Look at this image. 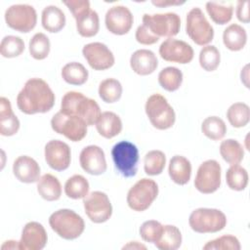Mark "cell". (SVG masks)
<instances>
[{
  "label": "cell",
  "mask_w": 250,
  "mask_h": 250,
  "mask_svg": "<svg viewBox=\"0 0 250 250\" xmlns=\"http://www.w3.org/2000/svg\"><path fill=\"white\" fill-rule=\"evenodd\" d=\"M55 101V94L48 83L37 77L28 79L17 96L18 108L28 115L50 111Z\"/></svg>",
  "instance_id": "cell-1"
},
{
  "label": "cell",
  "mask_w": 250,
  "mask_h": 250,
  "mask_svg": "<svg viewBox=\"0 0 250 250\" xmlns=\"http://www.w3.org/2000/svg\"><path fill=\"white\" fill-rule=\"evenodd\" d=\"M60 111L82 119L87 126L96 124L102 113L95 100L76 91H69L63 95Z\"/></svg>",
  "instance_id": "cell-2"
},
{
  "label": "cell",
  "mask_w": 250,
  "mask_h": 250,
  "mask_svg": "<svg viewBox=\"0 0 250 250\" xmlns=\"http://www.w3.org/2000/svg\"><path fill=\"white\" fill-rule=\"evenodd\" d=\"M49 225L60 237L66 240L78 238L85 229L84 220L71 209H59L52 213Z\"/></svg>",
  "instance_id": "cell-3"
},
{
  "label": "cell",
  "mask_w": 250,
  "mask_h": 250,
  "mask_svg": "<svg viewBox=\"0 0 250 250\" xmlns=\"http://www.w3.org/2000/svg\"><path fill=\"white\" fill-rule=\"evenodd\" d=\"M145 110L151 125L158 130L169 129L175 123V111L167 99L161 94L149 96L146 102Z\"/></svg>",
  "instance_id": "cell-4"
},
{
  "label": "cell",
  "mask_w": 250,
  "mask_h": 250,
  "mask_svg": "<svg viewBox=\"0 0 250 250\" xmlns=\"http://www.w3.org/2000/svg\"><path fill=\"white\" fill-rule=\"evenodd\" d=\"M188 225L195 232L214 233L226 227L227 217L219 209L197 208L190 213Z\"/></svg>",
  "instance_id": "cell-5"
},
{
  "label": "cell",
  "mask_w": 250,
  "mask_h": 250,
  "mask_svg": "<svg viewBox=\"0 0 250 250\" xmlns=\"http://www.w3.org/2000/svg\"><path fill=\"white\" fill-rule=\"evenodd\" d=\"M143 25L155 37L173 38L181 28V19L176 13L164 14H145L143 16Z\"/></svg>",
  "instance_id": "cell-6"
},
{
  "label": "cell",
  "mask_w": 250,
  "mask_h": 250,
  "mask_svg": "<svg viewBox=\"0 0 250 250\" xmlns=\"http://www.w3.org/2000/svg\"><path fill=\"white\" fill-rule=\"evenodd\" d=\"M111 157L115 168L125 178L134 177L138 171L139 150L131 142L121 141L111 148Z\"/></svg>",
  "instance_id": "cell-7"
},
{
  "label": "cell",
  "mask_w": 250,
  "mask_h": 250,
  "mask_svg": "<svg viewBox=\"0 0 250 250\" xmlns=\"http://www.w3.org/2000/svg\"><path fill=\"white\" fill-rule=\"evenodd\" d=\"M158 195V186L155 181L147 178L139 180L127 193L128 206L137 212L146 210Z\"/></svg>",
  "instance_id": "cell-8"
},
{
  "label": "cell",
  "mask_w": 250,
  "mask_h": 250,
  "mask_svg": "<svg viewBox=\"0 0 250 250\" xmlns=\"http://www.w3.org/2000/svg\"><path fill=\"white\" fill-rule=\"evenodd\" d=\"M186 32L199 46L208 45L214 38V29L200 8H192L187 15Z\"/></svg>",
  "instance_id": "cell-9"
},
{
  "label": "cell",
  "mask_w": 250,
  "mask_h": 250,
  "mask_svg": "<svg viewBox=\"0 0 250 250\" xmlns=\"http://www.w3.org/2000/svg\"><path fill=\"white\" fill-rule=\"evenodd\" d=\"M4 17L10 28L22 33L31 31L37 22L36 11L28 4H15L10 6L6 10Z\"/></svg>",
  "instance_id": "cell-10"
},
{
  "label": "cell",
  "mask_w": 250,
  "mask_h": 250,
  "mask_svg": "<svg viewBox=\"0 0 250 250\" xmlns=\"http://www.w3.org/2000/svg\"><path fill=\"white\" fill-rule=\"evenodd\" d=\"M52 129L71 142H80L87 135V124L80 118L58 111L51 119Z\"/></svg>",
  "instance_id": "cell-11"
},
{
  "label": "cell",
  "mask_w": 250,
  "mask_h": 250,
  "mask_svg": "<svg viewBox=\"0 0 250 250\" xmlns=\"http://www.w3.org/2000/svg\"><path fill=\"white\" fill-rule=\"evenodd\" d=\"M221 165L217 160L208 159L200 164L197 169L194 187L204 194H210L217 191L221 186Z\"/></svg>",
  "instance_id": "cell-12"
},
{
  "label": "cell",
  "mask_w": 250,
  "mask_h": 250,
  "mask_svg": "<svg viewBox=\"0 0 250 250\" xmlns=\"http://www.w3.org/2000/svg\"><path fill=\"white\" fill-rule=\"evenodd\" d=\"M83 206L86 215L95 224L104 223L112 215V206L108 196L100 190L88 193L83 198Z\"/></svg>",
  "instance_id": "cell-13"
},
{
  "label": "cell",
  "mask_w": 250,
  "mask_h": 250,
  "mask_svg": "<svg viewBox=\"0 0 250 250\" xmlns=\"http://www.w3.org/2000/svg\"><path fill=\"white\" fill-rule=\"evenodd\" d=\"M158 52L164 61L182 64L190 62L194 55L193 49L188 43L175 38H168L163 41Z\"/></svg>",
  "instance_id": "cell-14"
},
{
  "label": "cell",
  "mask_w": 250,
  "mask_h": 250,
  "mask_svg": "<svg viewBox=\"0 0 250 250\" xmlns=\"http://www.w3.org/2000/svg\"><path fill=\"white\" fill-rule=\"evenodd\" d=\"M82 54L89 65L95 70L108 69L115 62L112 52L105 44L101 42H92L84 45Z\"/></svg>",
  "instance_id": "cell-15"
},
{
  "label": "cell",
  "mask_w": 250,
  "mask_h": 250,
  "mask_svg": "<svg viewBox=\"0 0 250 250\" xmlns=\"http://www.w3.org/2000/svg\"><path fill=\"white\" fill-rule=\"evenodd\" d=\"M134 17L131 11L122 5H116L109 8L104 17L106 29L115 35L127 34L132 28Z\"/></svg>",
  "instance_id": "cell-16"
},
{
  "label": "cell",
  "mask_w": 250,
  "mask_h": 250,
  "mask_svg": "<svg viewBox=\"0 0 250 250\" xmlns=\"http://www.w3.org/2000/svg\"><path fill=\"white\" fill-rule=\"evenodd\" d=\"M44 155L47 164L53 170L64 171L70 165L71 150L69 146L62 141H49L45 146Z\"/></svg>",
  "instance_id": "cell-17"
},
{
  "label": "cell",
  "mask_w": 250,
  "mask_h": 250,
  "mask_svg": "<svg viewBox=\"0 0 250 250\" xmlns=\"http://www.w3.org/2000/svg\"><path fill=\"white\" fill-rule=\"evenodd\" d=\"M81 168L88 174L99 176L106 171V160L104 150L95 145L85 146L79 155Z\"/></svg>",
  "instance_id": "cell-18"
},
{
  "label": "cell",
  "mask_w": 250,
  "mask_h": 250,
  "mask_svg": "<svg viewBox=\"0 0 250 250\" xmlns=\"http://www.w3.org/2000/svg\"><path fill=\"white\" fill-rule=\"evenodd\" d=\"M48 241L44 227L38 222H28L22 229L20 239V250H41Z\"/></svg>",
  "instance_id": "cell-19"
},
{
  "label": "cell",
  "mask_w": 250,
  "mask_h": 250,
  "mask_svg": "<svg viewBox=\"0 0 250 250\" xmlns=\"http://www.w3.org/2000/svg\"><path fill=\"white\" fill-rule=\"evenodd\" d=\"M40 166L28 155L19 156L13 164L14 176L21 183L31 184L40 179Z\"/></svg>",
  "instance_id": "cell-20"
},
{
  "label": "cell",
  "mask_w": 250,
  "mask_h": 250,
  "mask_svg": "<svg viewBox=\"0 0 250 250\" xmlns=\"http://www.w3.org/2000/svg\"><path fill=\"white\" fill-rule=\"evenodd\" d=\"M130 66L135 73L146 76L154 72L158 66V61L152 51L140 49L132 54L130 58Z\"/></svg>",
  "instance_id": "cell-21"
},
{
  "label": "cell",
  "mask_w": 250,
  "mask_h": 250,
  "mask_svg": "<svg viewBox=\"0 0 250 250\" xmlns=\"http://www.w3.org/2000/svg\"><path fill=\"white\" fill-rule=\"evenodd\" d=\"M20 120L13 112L10 101L5 98H0V134L5 137H10L18 133L20 129Z\"/></svg>",
  "instance_id": "cell-22"
},
{
  "label": "cell",
  "mask_w": 250,
  "mask_h": 250,
  "mask_svg": "<svg viewBox=\"0 0 250 250\" xmlns=\"http://www.w3.org/2000/svg\"><path fill=\"white\" fill-rule=\"evenodd\" d=\"M168 173L175 184L180 186L188 184L191 176L190 161L183 155H174L170 159Z\"/></svg>",
  "instance_id": "cell-23"
},
{
  "label": "cell",
  "mask_w": 250,
  "mask_h": 250,
  "mask_svg": "<svg viewBox=\"0 0 250 250\" xmlns=\"http://www.w3.org/2000/svg\"><path fill=\"white\" fill-rule=\"evenodd\" d=\"M95 125L98 133L105 139H111L122 131V121L112 111L102 112Z\"/></svg>",
  "instance_id": "cell-24"
},
{
  "label": "cell",
  "mask_w": 250,
  "mask_h": 250,
  "mask_svg": "<svg viewBox=\"0 0 250 250\" xmlns=\"http://www.w3.org/2000/svg\"><path fill=\"white\" fill-rule=\"evenodd\" d=\"M65 15L55 5L46 6L41 14V23L45 30L51 33L60 32L65 25Z\"/></svg>",
  "instance_id": "cell-25"
},
{
  "label": "cell",
  "mask_w": 250,
  "mask_h": 250,
  "mask_svg": "<svg viewBox=\"0 0 250 250\" xmlns=\"http://www.w3.org/2000/svg\"><path fill=\"white\" fill-rule=\"evenodd\" d=\"M37 191L43 199L56 201L62 195V185L57 177L47 173L37 181Z\"/></svg>",
  "instance_id": "cell-26"
},
{
  "label": "cell",
  "mask_w": 250,
  "mask_h": 250,
  "mask_svg": "<svg viewBox=\"0 0 250 250\" xmlns=\"http://www.w3.org/2000/svg\"><path fill=\"white\" fill-rule=\"evenodd\" d=\"M223 42L230 51L236 52L242 50L247 42L245 28L237 23L229 24L223 32Z\"/></svg>",
  "instance_id": "cell-27"
},
{
  "label": "cell",
  "mask_w": 250,
  "mask_h": 250,
  "mask_svg": "<svg viewBox=\"0 0 250 250\" xmlns=\"http://www.w3.org/2000/svg\"><path fill=\"white\" fill-rule=\"evenodd\" d=\"M182 239V233L176 226L165 225L163 226L159 239L154 243V245L160 250H176L180 248Z\"/></svg>",
  "instance_id": "cell-28"
},
{
  "label": "cell",
  "mask_w": 250,
  "mask_h": 250,
  "mask_svg": "<svg viewBox=\"0 0 250 250\" xmlns=\"http://www.w3.org/2000/svg\"><path fill=\"white\" fill-rule=\"evenodd\" d=\"M62 77L67 84L80 86L88 80L89 72L82 63L71 62L62 67Z\"/></svg>",
  "instance_id": "cell-29"
},
{
  "label": "cell",
  "mask_w": 250,
  "mask_h": 250,
  "mask_svg": "<svg viewBox=\"0 0 250 250\" xmlns=\"http://www.w3.org/2000/svg\"><path fill=\"white\" fill-rule=\"evenodd\" d=\"M76 30L82 37H93L100 29V19L96 11L90 10L80 18L76 19Z\"/></svg>",
  "instance_id": "cell-30"
},
{
  "label": "cell",
  "mask_w": 250,
  "mask_h": 250,
  "mask_svg": "<svg viewBox=\"0 0 250 250\" xmlns=\"http://www.w3.org/2000/svg\"><path fill=\"white\" fill-rule=\"evenodd\" d=\"M220 154L229 165L239 164L244 157V148L236 140L227 139L220 145Z\"/></svg>",
  "instance_id": "cell-31"
},
{
  "label": "cell",
  "mask_w": 250,
  "mask_h": 250,
  "mask_svg": "<svg viewBox=\"0 0 250 250\" xmlns=\"http://www.w3.org/2000/svg\"><path fill=\"white\" fill-rule=\"evenodd\" d=\"M89 183L85 177L75 174L68 178L64 184V193L71 199L84 198L89 192Z\"/></svg>",
  "instance_id": "cell-32"
},
{
  "label": "cell",
  "mask_w": 250,
  "mask_h": 250,
  "mask_svg": "<svg viewBox=\"0 0 250 250\" xmlns=\"http://www.w3.org/2000/svg\"><path fill=\"white\" fill-rule=\"evenodd\" d=\"M206 11L215 23L223 25L229 22L232 19L233 7L224 2H207Z\"/></svg>",
  "instance_id": "cell-33"
},
{
  "label": "cell",
  "mask_w": 250,
  "mask_h": 250,
  "mask_svg": "<svg viewBox=\"0 0 250 250\" xmlns=\"http://www.w3.org/2000/svg\"><path fill=\"white\" fill-rule=\"evenodd\" d=\"M159 85L168 92L177 91L183 83V72L175 66H167L158 73Z\"/></svg>",
  "instance_id": "cell-34"
},
{
  "label": "cell",
  "mask_w": 250,
  "mask_h": 250,
  "mask_svg": "<svg viewBox=\"0 0 250 250\" xmlns=\"http://www.w3.org/2000/svg\"><path fill=\"white\" fill-rule=\"evenodd\" d=\"M122 85L115 78H106L103 80L98 89L100 98L106 104H113L119 101L122 96Z\"/></svg>",
  "instance_id": "cell-35"
},
{
  "label": "cell",
  "mask_w": 250,
  "mask_h": 250,
  "mask_svg": "<svg viewBox=\"0 0 250 250\" xmlns=\"http://www.w3.org/2000/svg\"><path fill=\"white\" fill-rule=\"evenodd\" d=\"M227 118L234 128L246 126L250 120V108L245 103H234L227 110Z\"/></svg>",
  "instance_id": "cell-36"
},
{
  "label": "cell",
  "mask_w": 250,
  "mask_h": 250,
  "mask_svg": "<svg viewBox=\"0 0 250 250\" xmlns=\"http://www.w3.org/2000/svg\"><path fill=\"white\" fill-rule=\"evenodd\" d=\"M226 181L230 189L236 191L243 190L248 185V173L239 164L230 165L226 173Z\"/></svg>",
  "instance_id": "cell-37"
},
{
  "label": "cell",
  "mask_w": 250,
  "mask_h": 250,
  "mask_svg": "<svg viewBox=\"0 0 250 250\" xmlns=\"http://www.w3.org/2000/svg\"><path fill=\"white\" fill-rule=\"evenodd\" d=\"M202 133L210 140H222L227 133L225 121L218 116H209L205 118L201 124Z\"/></svg>",
  "instance_id": "cell-38"
},
{
  "label": "cell",
  "mask_w": 250,
  "mask_h": 250,
  "mask_svg": "<svg viewBox=\"0 0 250 250\" xmlns=\"http://www.w3.org/2000/svg\"><path fill=\"white\" fill-rule=\"evenodd\" d=\"M166 164V156L161 150H150L144 158V169L148 176L160 175Z\"/></svg>",
  "instance_id": "cell-39"
},
{
  "label": "cell",
  "mask_w": 250,
  "mask_h": 250,
  "mask_svg": "<svg viewBox=\"0 0 250 250\" xmlns=\"http://www.w3.org/2000/svg\"><path fill=\"white\" fill-rule=\"evenodd\" d=\"M30 56L38 61L44 60L48 57L51 49V44L48 36L42 32L35 33L28 44Z\"/></svg>",
  "instance_id": "cell-40"
},
{
  "label": "cell",
  "mask_w": 250,
  "mask_h": 250,
  "mask_svg": "<svg viewBox=\"0 0 250 250\" xmlns=\"http://www.w3.org/2000/svg\"><path fill=\"white\" fill-rule=\"evenodd\" d=\"M24 51L23 40L15 35L5 36L0 44V54L4 58H16L22 54Z\"/></svg>",
  "instance_id": "cell-41"
},
{
  "label": "cell",
  "mask_w": 250,
  "mask_h": 250,
  "mask_svg": "<svg viewBox=\"0 0 250 250\" xmlns=\"http://www.w3.org/2000/svg\"><path fill=\"white\" fill-rule=\"evenodd\" d=\"M221 62L219 50L214 45L204 46L199 53V64L206 71H214L217 69Z\"/></svg>",
  "instance_id": "cell-42"
},
{
  "label": "cell",
  "mask_w": 250,
  "mask_h": 250,
  "mask_svg": "<svg viewBox=\"0 0 250 250\" xmlns=\"http://www.w3.org/2000/svg\"><path fill=\"white\" fill-rule=\"evenodd\" d=\"M240 242L234 235L226 234L208 241L204 246V250H239Z\"/></svg>",
  "instance_id": "cell-43"
},
{
  "label": "cell",
  "mask_w": 250,
  "mask_h": 250,
  "mask_svg": "<svg viewBox=\"0 0 250 250\" xmlns=\"http://www.w3.org/2000/svg\"><path fill=\"white\" fill-rule=\"evenodd\" d=\"M162 229L163 225L161 223L155 220H148L142 224L139 232L144 241L148 243H155L159 239L162 233Z\"/></svg>",
  "instance_id": "cell-44"
},
{
  "label": "cell",
  "mask_w": 250,
  "mask_h": 250,
  "mask_svg": "<svg viewBox=\"0 0 250 250\" xmlns=\"http://www.w3.org/2000/svg\"><path fill=\"white\" fill-rule=\"evenodd\" d=\"M62 3L68 8L75 20L91 10L88 0H68L62 1Z\"/></svg>",
  "instance_id": "cell-45"
},
{
  "label": "cell",
  "mask_w": 250,
  "mask_h": 250,
  "mask_svg": "<svg viewBox=\"0 0 250 250\" xmlns=\"http://www.w3.org/2000/svg\"><path fill=\"white\" fill-rule=\"evenodd\" d=\"M135 38L137 42H139L142 45H152L159 40V38L153 36L143 24L138 26L135 33Z\"/></svg>",
  "instance_id": "cell-46"
},
{
  "label": "cell",
  "mask_w": 250,
  "mask_h": 250,
  "mask_svg": "<svg viewBox=\"0 0 250 250\" xmlns=\"http://www.w3.org/2000/svg\"><path fill=\"white\" fill-rule=\"evenodd\" d=\"M249 4L248 0L239 1L236 6V18L243 23H248L250 21L249 16Z\"/></svg>",
  "instance_id": "cell-47"
},
{
  "label": "cell",
  "mask_w": 250,
  "mask_h": 250,
  "mask_svg": "<svg viewBox=\"0 0 250 250\" xmlns=\"http://www.w3.org/2000/svg\"><path fill=\"white\" fill-rule=\"evenodd\" d=\"M152 5L160 8H166L169 6H180L185 4L184 1H171V0H152Z\"/></svg>",
  "instance_id": "cell-48"
},
{
  "label": "cell",
  "mask_w": 250,
  "mask_h": 250,
  "mask_svg": "<svg viewBox=\"0 0 250 250\" xmlns=\"http://www.w3.org/2000/svg\"><path fill=\"white\" fill-rule=\"evenodd\" d=\"M2 250L8 249V250H14V249H19L20 250V242L16 241V240H7L5 241L2 246H1Z\"/></svg>",
  "instance_id": "cell-49"
},
{
  "label": "cell",
  "mask_w": 250,
  "mask_h": 250,
  "mask_svg": "<svg viewBox=\"0 0 250 250\" xmlns=\"http://www.w3.org/2000/svg\"><path fill=\"white\" fill-rule=\"evenodd\" d=\"M122 249H146V246L138 241H130L124 245Z\"/></svg>",
  "instance_id": "cell-50"
},
{
  "label": "cell",
  "mask_w": 250,
  "mask_h": 250,
  "mask_svg": "<svg viewBox=\"0 0 250 250\" xmlns=\"http://www.w3.org/2000/svg\"><path fill=\"white\" fill-rule=\"evenodd\" d=\"M248 67H249V65L246 64L243 67V69L241 70V73H240L241 82H243V84L245 85L246 88H249V83H248Z\"/></svg>",
  "instance_id": "cell-51"
}]
</instances>
